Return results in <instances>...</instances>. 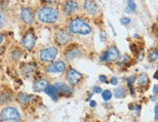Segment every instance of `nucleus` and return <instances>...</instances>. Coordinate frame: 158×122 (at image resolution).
<instances>
[{
  "label": "nucleus",
  "instance_id": "obj_30",
  "mask_svg": "<svg viewBox=\"0 0 158 122\" xmlns=\"http://www.w3.org/2000/svg\"><path fill=\"white\" fill-rule=\"evenodd\" d=\"M153 93L155 95H158V85H154V87H153Z\"/></svg>",
  "mask_w": 158,
  "mask_h": 122
},
{
  "label": "nucleus",
  "instance_id": "obj_34",
  "mask_svg": "<svg viewBox=\"0 0 158 122\" xmlns=\"http://www.w3.org/2000/svg\"><path fill=\"white\" fill-rule=\"evenodd\" d=\"M3 42V35H1V43Z\"/></svg>",
  "mask_w": 158,
  "mask_h": 122
},
{
  "label": "nucleus",
  "instance_id": "obj_15",
  "mask_svg": "<svg viewBox=\"0 0 158 122\" xmlns=\"http://www.w3.org/2000/svg\"><path fill=\"white\" fill-rule=\"evenodd\" d=\"M44 92L49 95L53 100H57V97H58V91L56 89L55 86H52V85H48V87L44 90Z\"/></svg>",
  "mask_w": 158,
  "mask_h": 122
},
{
  "label": "nucleus",
  "instance_id": "obj_3",
  "mask_svg": "<svg viewBox=\"0 0 158 122\" xmlns=\"http://www.w3.org/2000/svg\"><path fill=\"white\" fill-rule=\"evenodd\" d=\"M1 118L2 120L7 121H14L18 122L21 120V114L18 111V109L12 107H8L2 109L1 111Z\"/></svg>",
  "mask_w": 158,
  "mask_h": 122
},
{
  "label": "nucleus",
  "instance_id": "obj_31",
  "mask_svg": "<svg viewBox=\"0 0 158 122\" xmlns=\"http://www.w3.org/2000/svg\"><path fill=\"white\" fill-rule=\"evenodd\" d=\"M90 106H91V107H95V106H96V102H95V101H91V102H90Z\"/></svg>",
  "mask_w": 158,
  "mask_h": 122
},
{
  "label": "nucleus",
  "instance_id": "obj_23",
  "mask_svg": "<svg viewBox=\"0 0 158 122\" xmlns=\"http://www.w3.org/2000/svg\"><path fill=\"white\" fill-rule=\"evenodd\" d=\"M120 22L122 24H124V26H127V24H129L131 23V20H130V18H122Z\"/></svg>",
  "mask_w": 158,
  "mask_h": 122
},
{
  "label": "nucleus",
  "instance_id": "obj_5",
  "mask_svg": "<svg viewBox=\"0 0 158 122\" xmlns=\"http://www.w3.org/2000/svg\"><path fill=\"white\" fill-rule=\"evenodd\" d=\"M120 59V53L116 47H110L101 56V61L102 62H113Z\"/></svg>",
  "mask_w": 158,
  "mask_h": 122
},
{
  "label": "nucleus",
  "instance_id": "obj_26",
  "mask_svg": "<svg viewBox=\"0 0 158 122\" xmlns=\"http://www.w3.org/2000/svg\"><path fill=\"white\" fill-rule=\"evenodd\" d=\"M93 91H94V93L99 94V93H102V88L101 87H98V86H95L93 88Z\"/></svg>",
  "mask_w": 158,
  "mask_h": 122
},
{
  "label": "nucleus",
  "instance_id": "obj_22",
  "mask_svg": "<svg viewBox=\"0 0 158 122\" xmlns=\"http://www.w3.org/2000/svg\"><path fill=\"white\" fill-rule=\"evenodd\" d=\"M149 60L151 61V62H154V61L158 60V50L152 52L149 55Z\"/></svg>",
  "mask_w": 158,
  "mask_h": 122
},
{
  "label": "nucleus",
  "instance_id": "obj_19",
  "mask_svg": "<svg viewBox=\"0 0 158 122\" xmlns=\"http://www.w3.org/2000/svg\"><path fill=\"white\" fill-rule=\"evenodd\" d=\"M126 96V90L124 87H118L114 90V97L120 99V98H124Z\"/></svg>",
  "mask_w": 158,
  "mask_h": 122
},
{
  "label": "nucleus",
  "instance_id": "obj_7",
  "mask_svg": "<svg viewBox=\"0 0 158 122\" xmlns=\"http://www.w3.org/2000/svg\"><path fill=\"white\" fill-rule=\"evenodd\" d=\"M36 37L32 32H27L22 39V44L27 50H31L35 45Z\"/></svg>",
  "mask_w": 158,
  "mask_h": 122
},
{
  "label": "nucleus",
  "instance_id": "obj_27",
  "mask_svg": "<svg viewBox=\"0 0 158 122\" xmlns=\"http://www.w3.org/2000/svg\"><path fill=\"white\" fill-rule=\"evenodd\" d=\"M154 114H155V119L157 120L158 119V103L154 107Z\"/></svg>",
  "mask_w": 158,
  "mask_h": 122
},
{
  "label": "nucleus",
  "instance_id": "obj_35",
  "mask_svg": "<svg viewBox=\"0 0 158 122\" xmlns=\"http://www.w3.org/2000/svg\"><path fill=\"white\" fill-rule=\"evenodd\" d=\"M157 68H158V64H157Z\"/></svg>",
  "mask_w": 158,
  "mask_h": 122
},
{
  "label": "nucleus",
  "instance_id": "obj_21",
  "mask_svg": "<svg viewBox=\"0 0 158 122\" xmlns=\"http://www.w3.org/2000/svg\"><path fill=\"white\" fill-rule=\"evenodd\" d=\"M102 99L105 101H109L112 97V93L109 90H105L104 92L102 93Z\"/></svg>",
  "mask_w": 158,
  "mask_h": 122
},
{
  "label": "nucleus",
  "instance_id": "obj_1",
  "mask_svg": "<svg viewBox=\"0 0 158 122\" xmlns=\"http://www.w3.org/2000/svg\"><path fill=\"white\" fill-rule=\"evenodd\" d=\"M69 29L71 33L74 34H81L87 35L92 32V28L89 26V23H86L82 19H73L69 23Z\"/></svg>",
  "mask_w": 158,
  "mask_h": 122
},
{
  "label": "nucleus",
  "instance_id": "obj_4",
  "mask_svg": "<svg viewBox=\"0 0 158 122\" xmlns=\"http://www.w3.org/2000/svg\"><path fill=\"white\" fill-rule=\"evenodd\" d=\"M57 54L58 49L56 47H48L40 51L39 58L43 62H52L57 57Z\"/></svg>",
  "mask_w": 158,
  "mask_h": 122
},
{
  "label": "nucleus",
  "instance_id": "obj_11",
  "mask_svg": "<svg viewBox=\"0 0 158 122\" xmlns=\"http://www.w3.org/2000/svg\"><path fill=\"white\" fill-rule=\"evenodd\" d=\"M84 9L86 10L87 13L91 15H96L99 11V7L95 1H85Z\"/></svg>",
  "mask_w": 158,
  "mask_h": 122
},
{
  "label": "nucleus",
  "instance_id": "obj_32",
  "mask_svg": "<svg viewBox=\"0 0 158 122\" xmlns=\"http://www.w3.org/2000/svg\"><path fill=\"white\" fill-rule=\"evenodd\" d=\"M153 77L156 79V80H158V70L154 73V75H153Z\"/></svg>",
  "mask_w": 158,
  "mask_h": 122
},
{
  "label": "nucleus",
  "instance_id": "obj_24",
  "mask_svg": "<svg viewBox=\"0 0 158 122\" xmlns=\"http://www.w3.org/2000/svg\"><path fill=\"white\" fill-rule=\"evenodd\" d=\"M135 80H136V77H135V75H132V76H130L129 78H128V85L131 87L132 85L134 84V82H135Z\"/></svg>",
  "mask_w": 158,
  "mask_h": 122
},
{
  "label": "nucleus",
  "instance_id": "obj_16",
  "mask_svg": "<svg viewBox=\"0 0 158 122\" xmlns=\"http://www.w3.org/2000/svg\"><path fill=\"white\" fill-rule=\"evenodd\" d=\"M137 80H138L139 85H141V86H144V85L148 84L149 78H148V75L147 74V73H141V74L138 76Z\"/></svg>",
  "mask_w": 158,
  "mask_h": 122
},
{
  "label": "nucleus",
  "instance_id": "obj_14",
  "mask_svg": "<svg viewBox=\"0 0 158 122\" xmlns=\"http://www.w3.org/2000/svg\"><path fill=\"white\" fill-rule=\"evenodd\" d=\"M47 87H48V82H47L46 79H40V80L36 81L35 84L33 85V90L39 92V91L45 90Z\"/></svg>",
  "mask_w": 158,
  "mask_h": 122
},
{
  "label": "nucleus",
  "instance_id": "obj_17",
  "mask_svg": "<svg viewBox=\"0 0 158 122\" xmlns=\"http://www.w3.org/2000/svg\"><path fill=\"white\" fill-rule=\"evenodd\" d=\"M18 99L22 103H28L30 101L32 100V96L31 95H27L25 93H20L18 95Z\"/></svg>",
  "mask_w": 158,
  "mask_h": 122
},
{
  "label": "nucleus",
  "instance_id": "obj_28",
  "mask_svg": "<svg viewBox=\"0 0 158 122\" xmlns=\"http://www.w3.org/2000/svg\"><path fill=\"white\" fill-rule=\"evenodd\" d=\"M99 79H100L102 82H104V83L106 82V75H100L99 76Z\"/></svg>",
  "mask_w": 158,
  "mask_h": 122
},
{
  "label": "nucleus",
  "instance_id": "obj_29",
  "mask_svg": "<svg viewBox=\"0 0 158 122\" xmlns=\"http://www.w3.org/2000/svg\"><path fill=\"white\" fill-rule=\"evenodd\" d=\"M110 83H111L112 85H116V84L118 83L117 78H116V77H112V78H111V80H110Z\"/></svg>",
  "mask_w": 158,
  "mask_h": 122
},
{
  "label": "nucleus",
  "instance_id": "obj_33",
  "mask_svg": "<svg viewBox=\"0 0 158 122\" xmlns=\"http://www.w3.org/2000/svg\"><path fill=\"white\" fill-rule=\"evenodd\" d=\"M155 32H156V34L158 35V27H157L155 28Z\"/></svg>",
  "mask_w": 158,
  "mask_h": 122
},
{
  "label": "nucleus",
  "instance_id": "obj_8",
  "mask_svg": "<svg viewBox=\"0 0 158 122\" xmlns=\"http://www.w3.org/2000/svg\"><path fill=\"white\" fill-rule=\"evenodd\" d=\"M56 41L60 45H64L71 41V35L64 29H60L56 33Z\"/></svg>",
  "mask_w": 158,
  "mask_h": 122
},
{
  "label": "nucleus",
  "instance_id": "obj_9",
  "mask_svg": "<svg viewBox=\"0 0 158 122\" xmlns=\"http://www.w3.org/2000/svg\"><path fill=\"white\" fill-rule=\"evenodd\" d=\"M65 70V65L62 61H58V62L54 63L50 65H48L46 68L47 72H54V73H60Z\"/></svg>",
  "mask_w": 158,
  "mask_h": 122
},
{
  "label": "nucleus",
  "instance_id": "obj_2",
  "mask_svg": "<svg viewBox=\"0 0 158 122\" xmlns=\"http://www.w3.org/2000/svg\"><path fill=\"white\" fill-rule=\"evenodd\" d=\"M37 17L41 22L52 23L58 21L60 13L57 9H54L52 7H43L38 11Z\"/></svg>",
  "mask_w": 158,
  "mask_h": 122
},
{
  "label": "nucleus",
  "instance_id": "obj_10",
  "mask_svg": "<svg viewBox=\"0 0 158 122\" xmlns=\"http://www.w3.org/2000/svg\"><path fill=\"white\" fill-rule=\"evenodd\" d=\"M21 19L23 23L30 24L33 22V14L29 8H23L21 11Z\"/></svg>",
  "mask_w": 158,
  "mask_h": 122
},
{
  "label": "nucleus",
  "instance_id": "obj_20",
  "mask_svg": "<svg viewBox=\"0 0 158 122\" xmlns=\"http://www.w3.org/2000/svg\"><path fill=\"white\" fill-rule=\"evenodd\" d=\"M136 8H137V5L134 1H128V6L126 7L125 9V12L126 13H134V12L136 11Z\"/></svg>",
  "mask_w": 158,
  "mask_h": 122
},
{
  "label": "nucleus",
  "instance_id": "obj_13",
  "mask_svg": "<svg viewBox=\"0 0 158 122\" xmlns=\"http://www.w3.org/2000/svg\"><path fill=\"white\" fill-rule=\"evenodd\" d=\"M64 9L66 14L71 15L78 10V3L75 1H66L64 5Z\"/></svg>",
  "mask_w": 158,
  "mask_h": 122
},
{
  "label": "nucleus",
  "instance_id": "obj_12",
  "mask_svg": "<svg viewBox=\"0 0 158 122\" xmlns=\"http://www.w3.org/2000/svg\"><path fill=\"white\" fill-rule=\"evenodd\" d=\"M55 87H56L57 91H58V93L59 94H62V95H68L69 96L71 93H72V90L69 86H68L66 84L64 83H56L54 85Z\"/></svg>",
  "mask_w": 158,
  "mask_h": 122
},
{
  "label": "nucleus",
  "instance_id": "obj_18",
  "mask_svg": "<svg viewBox=\"0 0 158 122\" xmlns=\"http://www.w3.org/2000/svg\"><path fill=\"white\" fill-rule=\"evenodd\" d=\"M80 54H81V52L79 51L78 49H71V50H69L68 52L65 53V56H66V59L71 60V59H73V58L78 57Z\"/></svg>",
  "mask_w": 158,
  "mask_h": 122
},
{
  "label": "nucleus",
  "instance_id": "obj_6",
  "mask_svg": "<svg viewBox=\"0 0 158 122\" xmlns=\"http://www.w3.org/2000/svg\"><path fill=\"white\" fill-rule=\"evenodd\" d=\"M66 79H68L69 84L76 85L81 81L82 74L74 69H69L68 71V74H66Z\"/></svg>",
  "mask_w": 158,
  "mask_h": 122
},
{
  "label": "nucleus",
  "instance_id": "obj_25",
  "mask_svg": "<svg viewBox=\"0 0 158 122\" xmlns=\"http://www.w3.org/2000/svg\"><path fill=\"white\" fill-rule=\"evenodd\" d=\"M21 56V53L19 51H15V52H12V57H13L15 60H18Z\"/></svg>",
  "mask_w": 158,
  "mask_h": 122
}]
</instances>
